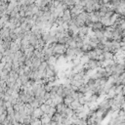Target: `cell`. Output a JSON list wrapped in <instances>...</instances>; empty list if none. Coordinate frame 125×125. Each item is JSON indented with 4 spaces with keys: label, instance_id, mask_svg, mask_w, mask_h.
Instances as JSON below:
<instances>
[{
    "label": "cell",
    "instance_id": "1",
    "mask_svg": "<svg viewBox=\"0 0 125 125\" xmlns=\"http://www.w3.org/2000/svg\"><path fill=\"white\" fill-rule=\"evenodd\" d=\"M43 115H44V112H43V110L40 107L35 108L34 111H33V113H32V116L34 118H36V119H41Z\"/></svg>",
    "mask_w": 125,
    "mask_h": 125
},
{
    "label": "cell",
    "instance_id": "2",
    "mask_svg": "<svg viewBox=\"0 0 125 125\" xmlns=\"http://www.w3.org/2000/svg\"><path fill=\"white\" fill-rule=\"evenodd\" d=\"M66 107H67V105L64 104V103H60V104H58L57 105H56V109H57V112H59V113H63L64 111H65V109H66Z\"/></svg>",
    "mask_w": 125,
    "mask_h": 125
},
{
    "label": "cell",
    "instance_id": "7",
    "mask_svg": "<svg viewBox=\"0 0 125 125\" xmlns=\"http://www.w3.org/2000/svg\"><path fill=\"white\" fill-rule=\"evenodd\" d=\"M59 125H66L65 123H59Z\"/></svg>",
    "mask_w": 125,
    "mask_h": 125
},
{
    "label": "cell",
    "instance_id": "6",
    "mask_svg": "<svg viewBox=\"0 0 125 125\" xmlns=\"http://www.w3.org/2000/svg\"><path fill=\"white\" fill-rule=\"evenodd\" d=\"M30 125H42V121H41V119H35L31 122Z\"/></svg>",
    "mask_w": 125,
    "mask_h": 125
},
{
    "label": "cell",
    "instance_id": "8",
    "mask_svg": "<svg viewBox=\"0 0 125 125\" xmlns=\"http://www.w3.org/2000/svg\"><path fill=\"white\" fill-rule=\"evenodd\" d=\"M87 125H88V124H87Z\"/></svg>",
    "mask_w": 125,
    "mask_h": 125
},
{
    "label": "cell",
    "instance_id": "5",
    "mask_svg": "<svg viewBox=\"0 0 125 125\" xmlns=\"http://www.w3.org/2000/svg\"><path fill=\"white\" fill-rule=\"evenodd\" d=\"M74 101V99L72 98V97H65V98H63V103L67 105V106H70V104H71V103Z\"/></svg>",
    "mask_w": 125,
    "mask_h": 125
},
{
    "label": "cell",
    "instance_id": "3",
    "mask_svg": "<svg viewBox=\"0 0 125 125\" xmlns=\"http://www.w3.org/2000/svg\"><path fill=\"white\" fill-rule=\"evenodd\" d=\"M81 106H82V104H80V102H79L78 100H74V101L71 103V104H70V107H71L73 110H77V109H79Z\"/></svg>",
    "mask_w": 125,
    "mask_h": 125
},
{
    "label": "cell",
    "instance_id": "4",
    "mask_svg": "<svg viewBox=\"0 0 125 125\" xmlns=\"http://www.w3.org/2000/svg\"><path fill=\"white\" fill-rule=\"evenodd\" d=\"M51 107H52V105H50V104H46L45 103L42 104L40 105V108L43 110V112H44L45 114H48V113H49V111L51 110Z\"/></svg>",
    "mask_w": 125,
    "mask_h": 125
}]
</instances>
